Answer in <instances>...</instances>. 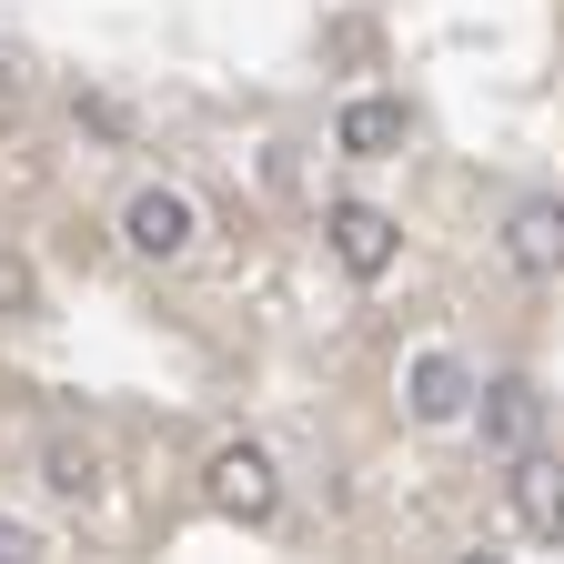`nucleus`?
<instances>
[{"mask_svg": "<svg viewBox=\"0 0 564 564\" xmlns=\"http://www.w3.org/2000/svg\"><path fill=\"white\" fill-rule=\"evenodd\" d=\"M333 141H343L352 162H393V152H403V101H383V91L343 101V111H333Z\"/></svg>", "mask_w": 564, "mask_h": 564, "instance_id": "8", "label": "nucleus"}, {"mask_svg": "<svg viewBox=\"0 0 564 564\" xmlns=\"http://www.w3.org/2000/svg\"><path fill=\"white\" fill-rule=\"evenodd\" d=\"M403 413H413V423H464V413H474V373L454 364V352H413Z\"/></svg>", "mask_w": 564, "mask_h": 564, "instance_id": "7", "label": "nucleus"}, {"mask_svg": "<svg viewBox=\"0 0 564 564\" xmlns=\"http://www.w3.org/2000/svg\"><path fill=\"white\" fill-rule=\"evenodd\" d=\"M474 434H484V454H534V434H544V393L524 383V373H505V383H474Z\"/></svg>", "mask_w": 564, "mask_h": 564, "instance_id": "3", "label": "nucleus"}, {"mask_svg": "<svg viewBox=\"0 0 564 564\" xmlns=\"http://www.w3.org/2000/svg\"><path fill=\"white\" fill-rule=\"evenodd\" d=\"M31 303H41V272L21 252H0V313H31Z\"/></svg>", "mask_w": 564, "mask_h": 564, "instance_id": "10", "label": "nucleus"}, {"mask_svg": "<svg viewBox=\"0 0 564 564\" xmlns=\"http://www.w3.org/2000/svg\"><path fill=\"white\" fill-rule=\"evenodd\" d=\"M505 505H514V524H524L534 544H564V454H514Z\"/></svg>", "mask_w": 564, "mask_h": 564, "instance_id": "5", "label": "nucleus"}, {"mask_svg": "<svg viewBox=\"0 0 564 564\" xmlns=\"http://www.w3.org/2000/svg\"><path fill=\"white\" fill-rule=\"evenodd\" d=\"M0 564H41V534H31V524H11V514H0Z\"/></svg>", "mask_w": 564, "mask_h": 564, "instance_id": "11", "label": "nucleus"}, {"mask_svg": "<svg viewBox=\"0 0 564 564\" xmlns=\"http://www.w3.org/2000/svg\"><path fill=\"white\" fill-rule=\"evenodd\" d=\"M192 232H202V212H192V192H172V182L131 192V212H121V242H131L141 262H182Z\"/></svg>", "mask_w": 564, "mask_h": 564, "instance_id": "2", "label": "nucleus"}, {"mask_svg": "<svg viewBox=\"0 0 564 564\" xmlns=\"http://www.w3.org/2000/svg\"><path fill=\"white\" fill-rule=\"evenodd\" d=\"M464 564H505V554H464Z\"/></svg>", "mask_w": 564, "mask_h": 564, "instance_id": "12", "label": "nucleus"}, {"mask_svg": "<svg viewBox=\"0 0 564 564\" xmlns=\"http://www.w3.org/2000/svg\"><path fill=\"white\" fill-rule=\"evenodd\" d=\"M202 494H212V514H232V524H272V505H282L262 444H223V454L202 464Z\"/></svg>", "mask_w": 564, "mask_h": 564, "instance_id": "1", "label": "nucleus"}, {"mask_svg": "<svg viewBox=\"0 0 564 564\" xmlns=\"http://www.w3.org/2000/svg\"><path fill=\"white\" fill-rule=\"evenodd\" d=\"M323 232H333V262H343L352 282H383L393 252H403L393 212H373V202H333V212H323Z\"/></svg>", "mask_w": 564, "mask_h": 564, "instance_id": "4", "label": "nucleus"}, {"mask_svg": "<svg viewBox=\"0 0 564 564\" xmlns=\"http://www.w3.org/2000/svg\"><path fill=\"white\" fill-rule=\"evenodd\" d=\"M505 262L524 272V282H554L564 272V202H514V223H505Z\"/></svg>", "mask_w": 564, "mask_h": 564, "instance_id": "6", "label": "nucleus"}, {"mask_svg": "<svg viewBox=\"0 0 564 564\" xmlns=\"http://www.w3.org/2000/svg\"><path fill=\"white\" fill-rule=\"evenodd\" d=\"M41 484H51V494H101V454H91V444H70V434H61V444L41 454Z\"/></svg>", "mask_w": 564, "mask_h": 564, "instance_id": "9", "label": "nucleus"}]
</instances>
